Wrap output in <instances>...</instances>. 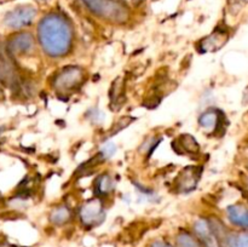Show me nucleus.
<instances>
[{"label":"nucleus","instance_id":"14","mask_svg":"<svg viewBox=\"0 0 248 247\" xmlns=\"http://www.w3.org/2000/svg\"><path fill=\"white\" fill-rule=\"evenodd\" d=\"M114 189V182L109 174H101L94 183V193L98 196L108 195Z\"/></svg>","mask_w":248,"mask_h":247},{"label":"nucleus","instance_id":"8","mask_svg":"<svg viewBox=\"0 0 248 247\" xmlns=\"http://www.w3.org/2000/svg\"><path fill=\"white\" fill-rule=\"evenodd\" d=\"M0 80L2 84L7 86L16 87L18 86V77L15 70V65L11 61V55L9 51L0 48Z\"/></svg>","mask_w":248,"mask_h":247},{"label":"nucleus","instance_id":"4","mask_svg":"<svg viewBox=\"0 0 248 247\" xmlns=\"http://www.w3.org/2000/svg\"><path fill=\"white\" fill-rule=\"evenodd\" d=\"M36 16V10L33 6L24 5V6H17L16 9L11 10L6 14L4 18V23L9 28L21 29L23 27L29 26L34 21Z\"/></svg>","mask_w":248,"mask_h":247},{"label":"nucleus","instance_id":"19","mask_svg":"<svg viewBox=\"0 0 248 247\" xmlns=\"http://www.w3.org/2000/svg\"><path fill=\"white\" fill-rule=\"evenodd\" d=\"M150 247H172V246L165 241H155L154 244H152V246Z\"/></svg>","mask_w":248,"mask_h":247},{"label":"nucleus","instance_id":"12","mask_svg":"<svg viewBox=\"0 0 248 247\" xmlns=\"http://www.w3.org/2000/svg\"><path fill=\"white\" fill-rule=\"evenodd\" d=\"M228 218L232 224L242 229H248V208L244 205H232L228 207Z\"/></svg>","mask_w":248,"mask_h":247},{"label":"nucleus","instance_id":"1","mask_svg":"<svg viewBox=\"0 0 248 247\" xmlns=\"http://www.w3.org/2000/svg\"><path fill=\"white\" fill-rule=\"evenodd\" d=\"M38 39L46 55L63 57L69 52L73 45L72 24L61 15H47L39 23Z\"/></svg>","mask_w":248,"mask_h":247},{"label":"nucleus","instance_id":"16","mask_svg":"<svg viewBox=\"0 0 248 247\" xmlns=\"http://www.w3.org/2000/svg\"><path fill=\"white\" fill-rule=\"evenodd\" d=\"M179 145H181L184 152L188 153H198L200 150V147H199L196 139L190 135L181 136L179 137Z\"/></svg>","mask_w":248,"mask_h":247},{"label":"nucleus","instance_id":"18","mask_svg":"<svg viewBox=\"0 0 248 247\" xmlns=\"http://www.w3.org/2000/svg\"><path fill=\"white\" fill-rule=\"evenodd\" d=\"M115 152H116V145L114 144V143L108 142L103 145V148H102L101 152H99L98 154H99V156L102 157V160L104 161V160H107V159H109V157L113 156V155L115 154Z\"/></svg>","mask_w":248,"mask_h":247},{"label":"nucleus","instance_id":"6","mask_svg":"<svg viewBox=\"0 0 248 247\" xmlns=\"http://www.w3.org/2000/svg\"><path fill=\"white\" fill-rule=\"evenodd\" d=\"M217 235L218 240L220 241L223 247H248V232L242 230V232H228L223 224L216 223L211 225Z\"/></svg>","mask_w":248,"mask_h":247},{"label":"nucleus","instance_id":"17","mask_svg":"<svg viewBox=\"0 0 248 247\" xmlns=\"http://www.w3.org/2000/svg\"><path fill=\"white\" fill-rule=\"evenodd\" d=\"M177 245L178 247H201L198 240L186 232H182L177 236Z\"/></svg>","mask_w":248,"mask_h":247},{"label":"nucleus","instance_id":"9","mask_svg":"<svg viewBox=\"0 0 248 247\" xmlns=\"http://www.w3.org/2000/svg\"><path fill=\"white\" fill-rule=\"evenodd\" d=\"M194 232L203 247H223L211 224L206 219H199L194 224Z\"/></svg>","mask_w":248,"mask_h":247},{"label":"nucleus","instance_id":"15","mask_svg":"<svg viewBox=\"0 0 248 247\" xmlns=\"http://www.w3.org/2000/svg\"><path fill=\"white\" fill-rule=\"evenodd\" d=\"M72 218V212L67 206H60V207L55 208L50 216V219L53 224L56 225H63Z\"/></svg>","mask_w":248,"mask_h":247},{"label":"nucleus","instance_id":"3","mask_svg":"<svg viewBox=\"0 0 248 247\" xmlns=\"http://www.w3.org/2000/svg\"><path fill=\"white\" fill-rule=\"evenodd\" d=\"M85 80L84 69L77 65H69L65 67L56 75L55 85L56 89L61 92H69L77 89L78 86H81Z\"/></svg>","mask_w":248,"mask_h":247},{"label":"nucleus","instance_id":"11","mask_svg":"<svg viewBox=\"0 0 248 247\" xmlns=\"http://www.w3.org/2000/svg\"><path fill=\"white\" fill-rule=\"evenodd\" d=\"M228 40V33L224 31H216L211 35L200 41V52H215L223 47Z\"/></svg>","mask_w":248,"mask_h":247},{"label":"nucleus","instance_id":"7","mask_svg":"<svg viewBox=\"0 0 248 247\" xmlns=\"http://www.w3.org/2000/svg\"><path fill=\"white\" fill-rule=\"evenodd\" d=\"M7 51L11 56H22L31 52L34 48V38L31 33H18L7 41Z\"/></svg>","mask_w":248,"mask_h":247},{"label":"nucleus","instance_id":"13","mask_svg":"<svg viewBox=\"0 0 248 247\" xmlns=\"http://www.w3.org/2000/svg\"><path fill=\"white\" fill-rule=\"evenodd\" d=\"M199 124L205 128H213L217 131L222 127V116L217 110H207L199 118Z\"/></svg>","mask_w":248,"mask_h":247},{"label":"nucleus","instance_id":"10","mask_svg":"<svg viewBox=\"0 0 248 247\" xmlns=\"http://www.w3.org/2000/svg\"><path fill=\"white\" fill-rule=\"evenodd\" d=\"M202 167H186L182 171V173L177 179V185L182 193H190L198 185V182L201 177Z\"/></svg>","mask_w":248,"mask_h":247},{"label":"nucleus","instance_id":"2","mask_svg":"<svg viewBox=\"0 0 248 247\" xmlns=\"http://www.w3.org/2000/svg\"><path fill=\"white\" fill-rule=\"evenodd\" d=\"M97 16L113 22H124L128 17V9L121 0H82Z\"/></svg>","mask_w":248,"mask_h":247},{"label":"nucleus","instance_id":"5","mask_svg":"<svg viewBox=\"0 0 248 247\" xmlns=\"http://www.w3.org/2000/svg\"><path fill=\"white\" fill-rule=\"evenodd\" d=\"M104 218H106V211L99 199L90 200L80 208V219L85 227H97L103 222Z\"/></svg>","mask_w":248,"mask_h":247}]
</instances>
